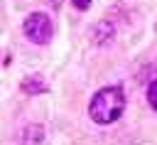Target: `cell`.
<instances>
[{"instance_id": "cell-5", "label": "cell", "mask_w": 157, "mask_h": 145, "mask_svg": "<svg viewBox=\"0 0 157 145\" xmlns=\"http://www.w3.org/2000/svg\"><path fill=\"white\" fill-rule=\"evenodd\" d=\"M42 135H44L42 125H27L22 133V140H25V145H37V143H42Z\"/></svg>"}, {"instance_id": "cell-6", "label": "cell", "mask_w": 157, "mask_h": 145, "mask_svg": "<svg viewBox=\"0 0 157 145\" xmlns=\"http://www.w3.org/2000/svg\"><path fill=\"white\" fill-rule=\"evenodd\" d=\"M147 101H150V106L157 111V81H152V84L147 86Z\"/></svg>"}, {"instance_id": "cell-1", "label": "cell", "mask_w": 157, "mask_h": 145, "mask_svg": "<svg viewBox=\"0 0 157 145\" xmlns=\"http://www.w3.org/2000/svg\"><path fill=\"white\" fill-rule=\"evenodd\" d=\"M125 111V93L120 86H105L93 93L88 103V116L98 125H110L115 123Z\"/></svg>"}, {"instance_id": "cell-4", "label": "cell", "mask_w": 157, "mask_h": 145, "mask_svg": "<svg viewBox=\"0 0 157 145\" xmlns=\"http://www.w3.org/2000/svg\"><path fill=\"white\" fill-rule=\"evenodd\" d=\"M22 91L25 93H44L47 84H44L42 76H25L22 79Z\"/></svg>"}, {"instance_id": "cell-3", "label": "cell", "mask_w": 157, "mask_h": 145, "mask_svg": "<svg viewBox=\"0 0 157 145\" xmlns=\"http://www.w3.org/2000/svg\"><path fill=\"white\" fill-rule=\"evenodd\" d=\"M93 37H96V42L98 44H105V42H110L113 37H115V27L110 25V22H98V27L93 29Z\"/></svg>"}, {"instance_id": "cell-2", "label": "cell", "mask_w": 157, "mask_h": 145, "mask_svg": "<svg viewBox=\"0 0 157 145\" xmlns=\"http://www.w3.org/2000/svg\"><path fill=\"white\" fill-rule=\"evenodd\" d=\"M22 32H25V37L32 39L34 44H47V42L52 39L54 27H52L49 15H44V12H32V15H27V20L22 22Z\"/></svg>"}, {"instance_id": "cell-7", "label": "cell", "mask_w": 157, "mask_h": 145, "mask_svg": "<svg viewBox=\"0 0 157 145\" xmlns=\"http://www.w3.org/2000/svg\"><path fill=\"white\" fill-rule=\"evenodd\" d=\"M71 5H74V7H78V10H86V7L91 5V0H71Z\"/></svg>"}]
</instances>
